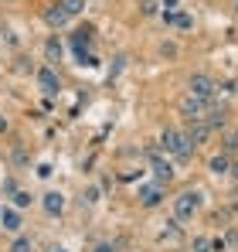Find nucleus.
Returning <instances> with one entry per match:
<instances>
[{"mask_svg":"<svg viewBox=\"0 0 238 252\" xmlns=\"http://www.w3.org/2000/svg\"><path fill=\"white\" fill-rule=\"evenodd\" d=\"M160 150H163L167 157H174L177 164H187V160L194 157V143H191L187 133H180V129H163V136H160Z\"/></svg>","mask_w":238,"mask_h":252,"instance_id":"f257e3e1","label":"nucleus"},{"mask_svg":"<svg viewBox=\"0 0 238 252\" xmlns=\"http://www.w3.org/2000/svg\"><path fill=\"white\" fill-rule=\"evenodd\" d=\"M198 208H201V194L198 191H184V194L174 198V218H177V221H191Z\"/></svg>","mask_w":238,"mask_h":252,"instance_id":"f03ea898","label":"nucleus"},{"mask_svg":"<svg viewBox=\"0 0 238 252\" xmlns=\"http://www.w3.org/2000/svg\"><path fill=\"white\" fill-rule=\"evenodd\" d=\"M187 92L191 95H198V99H204V102H214V95H218V82L211 79V75H191L187 79Z\"/></svg>","mask_w":238,"mask_h":252,"instance_id":"7ed1b4c3","label":"nucleus"},{"mask_svg":"<svg viewBox=\"0 0 238 252\" xmlns=\"http://www.w3.org/2000/svg\"><path fill=\"white\" fill-rule=\"evenodd\" d=\"M211 106H214V102H204V99L191 95V92L180 99V113H184L191 123H198V120H208V109H211Z\"/></svg>","mask_w":238,"mask_h":252,"instance_id":"20e7f679","label":"nucleus"},{"mask_svg":"<svg viewBox=\"0 0 238 252\" xmlns=\"http://www.w3.org/2000/svg\"><path fill=\"white\" fill-rule=\"evenodd\" d=\"M150 170H153L157 184L174 181V164H170V157H163V150H150Z\"/></svg>","mask_w":238,"mask_h":252,"instance_id":"39448f33","label":"nucleus"},{"mask_svg":"<svg viewBox=\"0 0 238 252\" xmlns=\"http://www.w3.org/2000/svg\"><path fill=\"white\" fill-rule=\"evenodd\" d=\"M72 48H75V55H79L82 65H99V62H95V55L89 51V48H92V31H85V28L75 31V34H72Z\"/></svg>","mask_w":238,"mask_h":252,"instance_id":"423d86ee","label":"nucleus"},{"mask_svg":"<svg viewBox=\"0 0 238 252\" xmlns=\"http://www.w3.org/2000/svg\"><path fill=\"white\" fill-rule=\"evenodd\" d=\"M163 194H167V191H163V184H157V181L136 188V198H140L143 208H160V205H163Z\"/></svg>","mask_w":238,"mask_h":252,"instance_id":"0eeeda50","label":"nucleus"},{"mask_svg":"<svg viewBox=\"0 0 238 252\" xmlns=\"http://www.w3.org/2000/svg\"><path fill=\"white\" fill-rule=\"evenodd\" d=\"M38 85L44 95H58V89H61V79H58V72L51 68V65H44V68H38Z\"/></svg>","mask_w":238,"mask_h":252,"instance_id":"6e6552de","label":"nucleus"},{"mask_svg":"<svg viewBox=\"0 0 238 252\" xmlns=\"http://www.w3.org/2000/svg\"><path fill=\"white\" fill-rule=\"evenodd\" d=\"M41 208L48 211L51 218H58V215L65 211V194H61V191H44V194H41Z\"/></svg>","mask_w":238,"mask_h":252,"instance_id":"1a4fd4ad","label":"nucleus"},{"mask_svg":"<svg viewBox=\"0 0 238 252\" xmlns=\"http://www.w3.org/2000/svg\"><path fill=\"white\" fill-rule=\"evenodd\" d=\"M44 21H48L51 28H65V24L72 21V14H68V10L61 7V0H58V3H48V7H44Z\"/></svg>","mask_w":238,"mask_h":252,"instance_id":"9d476101","label":"nucleus"},{"mask_svg":"<svg viewBox=\"0 0 238 252\" xmlns=\"http://www.w3.org/2000/svg\"><path fill=\"white\" fill-rule=\"evenodd\" d=\"M208 136H211V126L204 123V120H198V123H191V126H187V140H191L194 147L208 143Z\"/></svg>","mask_w":238,"mask_h":252,"instance_id":"9b49d317","label":"nucleus"},{"mask_svg":"<svg viewBox=\"0 0 238 252\" xmlns=\"http://www.w3.org/2000/svg\"><path fill=\"white\" fill-rule=\"evenodd\" d=\"M0 225H3L7 232H21V225H24V221H21V211L17 208H3L0 211Z\"/></svg>","mask_w":238,"mask_h":252,"instance_id":"f8f14e48","label":"nucleus"},{"mask_svg":"<svg viewBox=\"0 0 238 252\" xmlns=\"http://www.w3.org/2000/svg\"><path fill=\"white\" fill-rule=\"evenodd\" d=\"M204 123L211 126V129H225V126H228V113H225V106H211Z\"/></svg>","mask_w":238,"mask_h":252,"instance_id":"ddd939ff","label":"nucleus"},{"mask_svg":"<svg viewBox=\"0 0 238 252\" xmlns=\"http://www.w3.org/2000/svg\"><path fill=\"white\" fill-rule=\"evenodd\" d=\"M163 21H167L170 28H177V31H191V28H194V17H191V14H163Z\"/></svg>","mask_w":238,"mask_h":252,"instance_id":"4468645a","label":"nucleus"},{"mask_svg":"<svg viewBox=\"0 0 238 252\" xmlns=\"http://www.w3.org/2000/svg\"><path fill=\"white\" fill-rule=\"evenodd\" d=\"M211 174H232V157L228 154H218V157H211Z\"/></svg>","mask_w":238,"mask_h":252,"instance_id":"2eb2a0df","label":"nucleus"},{"mask_svg":"<svg viewBox=\"0 0 238 252\" xmlns=\"http://www.w3.org/2000/svg\"><path fill=\"white\" fill-rule=\"evenodd\" d=\"M10 252H31V239H28V235H17L14 246H10Z\"/></svg>","mask_w":238,"mask_h":252,"instance_id":"dca6fc26","label":"nucleus"},{"mask_svg":"<svg viewBox=\"0 0 238 252\" xmlns=\"http://www.w3.org/2000/svg\"><path fill=\"white\" fill-rule=\"evenodd\" d=\"M10 198H14V208H28V205H31V194H28V191H14Z\"/></svg>","mask_w":238,"mask_h":252,"instance_id":"f3484780","label":"nucleus"},{"mask_svg":"<svg viewBox=\"0 0 238 252\" xmlns=\"http://www.w3.org/2000/svg\"><path fill=\"white\" fill-rule=\"evenodd\" d=\"M211 249H214V242H211L208 235H198V239H194V252H211Z\"/></svg>","mask_w":238,"mask_h":252,"instance_id":"a211bd4d","label":"nucleus"},{"mask_svg":"<svg viewBox=\"0 0 238 252\" xmlns=\"http://www.w3.org/2000/svg\"><path fill=\"white\" fill-rule=\"evenodd\" d=\"M61 7L75 17V14H82V7H85V0H61Z\"/></svg>","mask_w":238,"mask_h":252,"instance_id":"6ab92c4d","label":"nucleus"},{"mask_svg":"<svg viewBox=\"0 0 238 252\" xmlns=\"http://www.w3.org/2000/svg\"><path fill=\"white\" fill-rule=\"evenodd\" d=\"M48 58H51V62H58V58H61V44H58V38H51V41H48Z\"/></svg>","mask_w":238,"mask_h":252,"instance_id":"aec40b11","label":"nucleus"},{"mask_svg":"<svg viewBox=\"0 0 238 252\" xmlns=\"http://www.w3.org/2000/svg\"><path fill=\"white\" fill-rule=\"evenodd\" d=\"M85 201H89V205H95V201H99V191H95V188H89V191H85Z\"/></svg>","mask_w":238,"mask_h":252,"instance_id":"412c9836","label":"nucleus"},{"mask_svg":"<svg viewBox=\"0 0 238 252\" xmlns=\"http://www.w3.org/2000/svg\"><path fill=\"white\" fill-rule=\"evenodd\" d=\"M177 3H180V0H163V7H167L163 14H177Z\"/></svg>","mask_w":238,"mask_h":252,"instance_id":"4be33fe9","label":"nucleus"},{"mask_svg":"<svg viewBox=\"0 0 238 252\" xmlns=\"http://www.w3.org/2000/svg\"><path fill=\"white\" fill-rule=\"evenodd\" d=\"M95 252H116V246L113 242H102V246H95Z\"/></svg>","mask_w":238,"mask_h":252,"instance_id":"5701e85b","label":"nucleus"},{"mask_svg":"<svg viewBox=\"0 0 238 252\" xmlns=\"http://www.w3.org/2000/svg\"><path fill=\"white\" fill-rule=\"evenodd\" d=\"M3 129H7V120H3V116H0V133H3Z\"/></svg>","mask_w":238,"mask_h":252,"instance_id":"b1692460","label":"nucleus"},{"mask_svg":"<svg viewBox=\"0 0 238 252\" xmlns=\"http://www.w3.org/2000/svg\"><path fill=\"white\" fill-rule=\"evenodd\" d=\"M232 174H235V181H238V164H232Z\"/></svg>","mask_w":238,"mask_h":252,"instance_id":"393cba45","label":"nucleus"},{"mask_svg":"<svg viewBox=\"0 0 238 252\" xmlns=\"http://www.w3.org/2000/svg\"><path fill=\"white\" fill-rule=\"evenodd\" d=\"M51 252H68V249H61V246H58V249H51Z\"/></svg>","mask_w":238,"mask_h":252,"instance_id":"a878e982","label":"nucleus"},{"mask_svg":"<svg viewBox=\"0 0 238 252\" xmlns=\"http://www.w3.org/2000/svg\"><path fill=\"white\" fill-rule=\"evenodd\" d=\"M235 7H238V0H235Z\"/></svg>","mask_w":238,"mask_h":252,"instance_id":"bb28decb","label":"nucleus"}]
</instances>
